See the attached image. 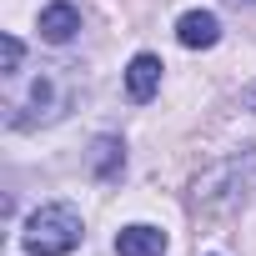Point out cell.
<instances>
[{
	"instance_id": "3",
	"label": "cell",
	"mask_w": 256,
	"mask_h": 256,
	"mask_svg": "<svg viewBox=\"0 0 256 256\" xmlns=\"http://www.w3.org/2000/svg\"><path fill=\"white\" fill-rule=\"evenodd\" d=\"M176 40H181L186 50H211V46L221 40V20H216L211 10H186V16L176 20Z\"/></svg>"
},
{
	"instance_id": "1",
	"label": "cell",
	"mask_w": 256,
	"mask_h": 256,
	"mask_svg": "<svg viewBox=\"0 0 256 256\" xmlns=\"http://www.w3.org/2000/svg\"><path fill=\"white\" fill-rule=\"evenodd\" d=\"M80 236H86V226H80L76 206L50 201V206L30 211V221H26V231H20V246H26L30 256H70V251L80 246Z\"/></svg>"
},
{
	"instance_id": "5",
	"label": "cell",
	"mask_w": 256,
	"mask_h": 256,
	"mask_svg": "<svg viewBox=\"0 0 256 256\" xmlns=\"http://www.w3.org/2000/svg\"><path fill=\"white\" fill-rule=\"evenodd\" d=\"M161 56H151V50H141V56H131V66H126V90H131V100H151L156 90H161Z\"/></svg>"
},
{
	"instance_id": "8",
	"label": "cell",
	"mask_w": 256,
	"mask_h": 256,
	"mask_svg": "<svg viewBox=\"0 0 256 256\" xmlns=\"http://www.w3.org/2000/svg\"><path fill=\"white\" fill-rule=\"evenodd\" d=\"M0 56H6V76H16V70H20V56H26V46H20L16 36H0Z\"/></svg>"
},
{
	"instance_id": "4",
	"label": "cell",
	"mask_w": 256,
	"mask_h": 256,
	"mask_svg": "<svg viewBox=\"0 0 256 256\" xmlns=\"http://www.w3.org/2000/svg\"><path fill=\"white\" fill-rule=\"evenodd\" d=\"M116 251L120 256H166V231L161 226H146V221L120 226L116 231Z\"/></svg>"
},
{
	"instance_id": "6",
	"label": "cell",
	"mask_w": 256,
	"mask_h": 256,
	"mask_svg": "<svg viewBox=\"0 0 256 256\" xmlns=\"http://www.w3.org/2000/svg\"><path fill=\"white\" fill-rule=\"evenodd\" d=\"M76 30H80V10L70 6V0H50V6L40 10V40H50V46H66Z\"/></svg>"
},
{
	"instance_id": "2",
	"label": "cell",
	"mask_w": 256,
	"mask_h": 256,
	"mask_svg": "<svg viewBox=\"0 0 256 256\" xmlns=\"http://www.w3.org/2000/svg\"><path fill=\"white\" fill-rule=\"evenodd\" d=\"M50 116H60V96H56V76H40V80H36V90H30V100H26V106H16L10 126H16V131H26V126L50 120Z\"/></svg>"
},
{
	"instance_id": "7",
	"label": "cell",
	"mask_w": 256,
	"mask_h": 256,
	"mask_svg": "<svg viewBox=\"0 0 256 256\" xmlns=\"http://www.w3.org/2000/svg\"><path fill=\"white\" fill-rule=\"evenodd\" d=\"M90 171H96L100 181H116V176L126 171V146H120L116 136H100V141L90 146Z\"/></svg>"
},
{
	"instance_id": "9",
	"label": "cell",
	"mask_w": 256,
	"mask_h": 256,
	"mask_svg": "<svg viewBox=\"0 0 256 256\" xmlns=\"http://www.w3.org/2000/svg\"><path fill=\"white\" fill-rule=\"evenodd\" d=\"M241 6H256V0H241Z\"/></svg>"
}]
</instances>
